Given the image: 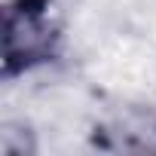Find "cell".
<instances>
[{"label": "cell", "instance_id": "obj_1", "mask_svg": "<svg viewBox=\"0 0 156 156\" xmlns=\"http://www.w3.org/2000/svg\"><path fill=\"white\" fill-rule=\"evenodd\" d=\"M61 49V25L52 0H9L0 28V73L3 80L25 76L49 64Z\"/></svg>", "mask_w": 156, "mask_h": 156}]
</instances>
